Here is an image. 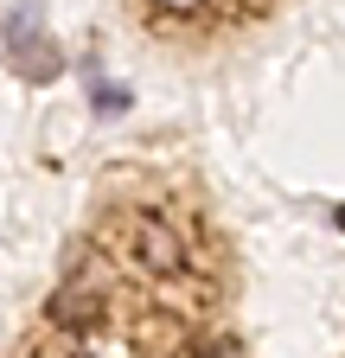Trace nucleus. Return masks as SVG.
<instances>
[{"label":"nucleus","instance_id":"20e7f679","mask_svg":"<svg viewBox=\"0 0 345 358\" xmlns=\"http://www.w3.org/2000/svg\"><path fill=\"white\" fill-rule=\"evenodd\" d=\"M96 109H128V90H96Z\"/></svg>","mask_w":345,"mask_h":358},{"label":"nucleus","instance_id":"7ed1b4c3","mask_svg":"<svg viewBox=\"0 0 345 358\" xmlns=\"http://www.w3.org/2000/svg\"><path fill=\"white\" fill-rule=\"evenodd\" d=\"M52 313H58L64 327H90V320H96L103 307H96V294H71V288H64V294L52 301Z\"/></svg>","mask_w":345,"mask_h":358},{"label":"nucleus","instance_id":"39448f33","mask_svg":"<svg viewBox=\"0 0 345 358\" xmlns=\"http://www.w3.org/2000/svg\"><path fill=\"white\" fill-rule=\"evenodd\" d=\"M339 231H345V205H339Z\"/></svg>","mask_w":345,"mask_h":358},{"label":"nucleus","instance_id":"423d86ee","mask_svg":"<svg viewBox=\"0 0 345 358\" xmlns=\"http://www.w3.org/2000/svg\"><path fill=\"white\" fill-rule=\"evenodd\" d=\"M186 7H192V0H186Z\"/></svg>","mask_w":345,"mask_h":358},{"label":"nucleus","instance_id":"f03ea898","mask_svg":"<svg viewBox=\"0 0 345 358\" xmlns=\"http://www.w3.org/2000/svg\"><path fill=\"white\" fill-rule=\"evenodd\" d=\"M38 7L45 0H26V7H13V20H7V45H13V58L26 52V45H38L32 32H38Z\"/></svg>","mask_w":345,"mask_h":358},{"label":"nucleus","instance_id":"f257e3e1","mask_svg":"<svg viewBox=\"0 0 345 358\" xmlns=\"http://www.w3.org/2000/svg\"><path fill=\"white\" fill-rule=\"evenodd\" d=\"M135 237H141V262H147V268H179V237L160 231L154 217H141V224H135Z\"/></svg>","mask_w":345,"mask_h":358}]
</instances>
